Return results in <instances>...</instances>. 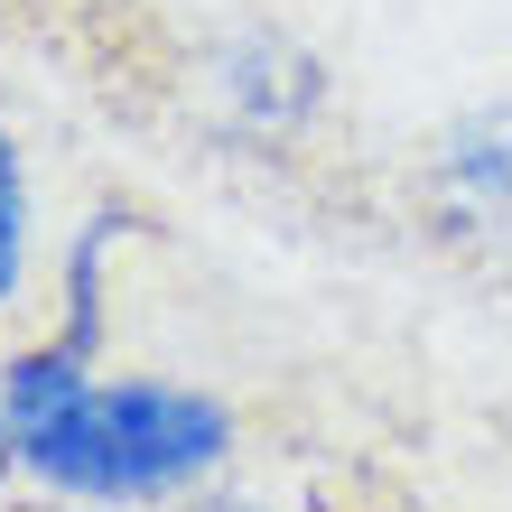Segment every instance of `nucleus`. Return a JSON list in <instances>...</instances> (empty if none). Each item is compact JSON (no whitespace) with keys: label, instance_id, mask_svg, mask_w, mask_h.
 <instances>
[{"label":"nucleus","instance_id":"f257e3e1","mask_svg":"<svg viewBox=\"0 0 512 512\" xmlns=\"http://www.w3.org/2000/svg\"><path fill=\"white\" fill-rule=\"evenodd\" d=\"M233 419L205 391L177 382H75L38 429H19L28 466L66 494H103V503H149L177 494L187 475L224 457Z\"/></svg>","mask_w":512,"mask_h":512},{"label":"nucleus","instance_id":"f03ea898","mask_svg":"<svg viewBox=\"0 0 512 512\" xmlns=\"http://www.w3.org/2000/svg\"><path fill=\"white\" fill-rule=\"evenodd\" d=\"M429 215L447 243L512 270V112H475L429 159Z\"/></svg>","mask_w":512,"mask_h":512},{"label":"nucleus","instance_id":"7ed1b4c3","mask_svg":"<svg viewBox=\"0 0 512 512\" xmlns=\"http://www.w3.org/2000/svg\"><path fill=\"white\" fill-rule=\"evenodd\" d=\"M19 270H28V196H19V149L0 140V308H10Z\"/></svg>","mask_w":512,"mask_h":512},{"label":"nucleus","instance_id":"20e7f679","mask_svg":"<svg viewBox=\"0 0 512 512\" xmlns=\"http://www.w3.org/2000/svg\"><path fill=\"white\" fill-rule=\"evenodd\" d=\"M19 457H28V447H19V429H10V410H0V475H10Z\"/></svg>","mask_w":512,"mask_h":512},{"label":"nucleus","instance_id":"39448f33","mask_svg":"<svg viewBox=\"0 0 512 512\" xmlns=\"http://www.w3.org/2000/svg\"><path fill=\"white\" fill-rule=\"evenodd\" d=\"M224 512H243V503H224Z\"/></svg>","mask_w":512,"mask_h":512}]
</instances>
